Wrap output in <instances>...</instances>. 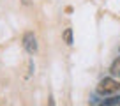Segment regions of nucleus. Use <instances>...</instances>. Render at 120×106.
<instances>
[{"mask_svg": "<svg viewBox=\"0 0 120 106\" xmlns=\"http://www.w3.org/2000/svg\"><path fill=\"white\" fill-rule=\"evenodd\" d=\"M109 72H111L113 76H118V78H120V57L111 64V67H109Z\"/></svg>", "mask_w": 120, "mask_h": 106, "instance_id": "obj_4", "label": "nucleus"}, {"mask_svg": "<svg viewBox=\"0 0 120 106\" xmlns=\"http://www.w3.org/2000/svg\"><path fill=\"white\" fill-rule=\"evenodd\" d=\"M118 90H120V81L115 80V78H104L97 85V94L99 95H111V94H116Z\"/></svg>", "mask_w": 120, "mask_h": 106, "instance_id": "obj_1", "label": "nucleus"}, {"mask_svg": "<svg viewBox=\"0 0 120 106\" xmlns=\"http://www.w3.org/2000/svg\"><path fill=\"white\" fill-rule=\"evenodd\" d=\"M23 48L30 53V55H34L37 51V41H35V35L32 32H25L23 35Z\"/></svg>", "mask_w": 120, "mask_h": 106, "instance_id": "obj_2", "label": "nucleus"}, {"mask_svg": "<svg viewBox=\"0 0 120 106\" xmlns=\"http://www.w3.org/2000/svg\"><path fill=\"white\" fill-rule=\"evenodd\" d=\"M62 39H64L65 44H72V28H65L64 34H62Z\"/></svg>", "mask_w": 120, "mask_h": 106, "instance_id": "obj_5", "label": "nucleus"}, {"mask_svg": "<svg viewBox=\"0 0 120 106\" xmlns=\"http://www.w3.org/2000/svg\"><path fill=\"white\" fill-rule=\"evenodd\" d=\"M101 104H104V106L120 104V95H113V94H111V97H108V99H102V101H101Z\"/></svg>", "mask_w": 120, "mask_h": 106, "instance_id": "obj_3", "label": "nucleus"}]
</instances>
